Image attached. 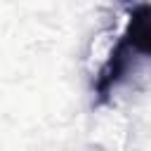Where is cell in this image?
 <instances>
[{
  "label": "cell",
  "instance_id": "6da1fadb",
  "mask_svg": "<svg viewBox=\"0 0 151 151\" xmlns=\"http://www.w3.org/2000/svg\"><path fill=\"white\" fill-rule=\"evenodd\" d=\"M132 59L134 54L120 42L116 40V45L109 50L106 61L101 64L97 78H94V94H97V104H106L113 94V90L123 83V78L127 76V71L132 68Z\"/></svg>",
  "mask_w": 151,
  "mask_h": 151
},
{
  "label": "cell",
  "instance_id": "7a4b0ae2",
  "mask_svg": "<svg viewBox=\"0 0 151 151\" xmlns=\"http://www.w3.org/2000/svg\"><path fill=\"white\" fill-rule=\"evenodd\" d=\"M132 54L151 57V5L132 7L127 24L118 38Z\"/></svg>",
  "mask_w": 151,
  "mask_h": 151
},
{
  "label": "cell",
  "instance_id": "3957f363",
  "mask_svg": "<svg viewBox=\"0 0 151 151\" xmlns=\"http://www.w3.org/2000/svg\"><path fill=\"white\" fill-rule=\"evenodd\" d=\"M123 2H132V0H123Z\"/></svg>",
  "mask_w": 151,
  "mask_h": 151
}]
</instances>
